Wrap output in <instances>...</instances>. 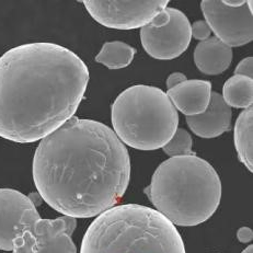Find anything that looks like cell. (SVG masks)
I'll use <instances>...</instances> for the list:
<instances>
[{
  "label": "cell",
  "instance_id": "2e32d148",
  "mask_svg": "<svg viewBox=\"0 0 253 253\" xmlns=\"http://www.w3.org/2000/svg\"><path fill=\"white\" fill-rule=\"evenodd\" d=\"M135 54L136 49L124 42H106L95 56V62L109 69H122L130 65Z\"/></svg>",
  "mask_w": 253,
  "mask_h": 253
},
{
  "label": "cell",
  "instance_id": "7402d4cb",
  "mask_svg": "<svg viewBox=\"0 0 253 253\" xmlns=\"http://www.w3.org/2000/svg\"><path fill=\"white\" fill-rule=\"evenodd\" d=\"M185 80H188V79H186V76L184 74H182V73L171 74L168 77V79H167V88H168V90H169L171 88L175 87V85L184 83Z\"/></svg>",
  "mask_w": 253,
  "mask_h": 253
},
{
  "label": "cell",
  "instance_id": "4fadbf2b",
  "mask_svg": "<svg viewBox=\"0 0 253 253\" xmlns=\"http://www.w3.org/2000/svg\"><path fill=\"white\" fill-rule=\"evenodd\" d=\"M194 63L201 73L219 75L229 68L232 62V48L212 37L197 44L194 50Z\"/></svg>",
  "mask_w": 253,
  "mask_h": 253
},
{
  "label": "cell",
  "instance_id": "ac0fdd59",
  "mask_svg": "<svg viewBox=\"0 0 253 253\" xmlns=\"http://www.w3.org/2000/svg\"><path fill=\"white\" fill-rule=\"evenodd\" d=\"M12 253H37V242L31 232L23 230L14 237L12 241Z\"/></svg>",
  "mask_w": 253,
  "mask_h": 253
},
{
  "label": "cell",
  "instance_id": "6da1fadb",
  "mask_svg": "<svg viewBox=\"0 0 253 253\" xmlns=\"http://www.w3.org/2000/svg\"><path fill=\"white\" fill-rule=\"evenodd\" d=\"M32 173L38 193L53 210L73 218H90L122 199L130 160L109 126L73 116L41 140Z\"/></svg>",
  "mask_w": 253,
  "mask_h": 253
},
{
  "label": "cell",
  "instance_id": "ba28073f",
  "mask_svg": "<svg viewBox=\"0 0 253 253\" xmlns=\"http://www.w3.org/2000/svg\"><path fill=\"white\" fill-rule=\"evenodd\" d=\"M170 21L163 27L150 24L140 29V41L144 49L153 58L169 60L179 57L191 43V23L188 17L175 8H168Z\"/></svg>",
  "mask_w": 253,
  "mask_h": 253
},
{
  "label": "cell",
  "instance_id": "603a6c76",
  "mask_svg": "<svg viewBox=\"0 0 253 253\" xmlns=\"http://www.w3.org/2000/svg\"><path fill=\"white\" fill-rule=\"evenodd\" d=\"M28 197L30 199V201L32 202V204H33L35 207L39 206V205H41L42 201H43L42 197L40 196L39 193H31Z\"/></svg>",
  "mask_w": 253,
  "mask_h": 253
},
{
  "label": "cell",
  "instance_id": "d4e9b609",
  "mask_svg": "<svg viewBox=\"0 0 253 253\" xmlns=\"http://www.w3.org/2000/svg\"><path fill=\"white\" fill-rule=\"evenodd\" d=\"M241 253H253V246L252 245H250V246H248L246 249L242 251Z\"/></svg>",
  "mask_w": 253,
  "mask_h": 253
},
{
  "label": "cell",
  "instance_id": "9a60e30c",
  "mask_svg": "<svg viewBox=\"0 0 253 253\" xmlns=\"http://www.w3.org/2000/svg\"><path fill=\"white\" fill-rule=\"evenodd\" d=\"M222 99L229 108L248 109L253 103V79L245 76H232L222 88Z\"/></svg>",
  "mask_w": 253,
  "mask_h": 253
},
{
  "label": "cell",
  "instance_id": "8992f818",
  "mask_svg": "<svg viewBox=\"0 0 253 253\" xmlns=\"http://www.w3.org/2000/svg\"><path fill=\"white\" fill-rule=\"evenodd\" d=\"M83 2L95 21L115 30L141 29L168 7L169 3L167 0H84Z\"/></svg>",
  "mask_w": 253,
  "mask_h": 253
},
{
  "label": "cell",
  "instance_id": "cb8c5ba5",
  "mask_svg": "<svg viewBox=\"0 0 253 253\" xmlns=\"http://www.w3.org/2000/svg\"><path fill=\"white\" fill-rule=\"evenodd\" d=\"M224 2L226 6H228V7H234V8H236V7H240V6H242V4H244L246 1H244V0H242V1H228V0H224Z\"/></svg>",
  "mask_w": 253,
  "mask_h": 253
},
{
  "label": "cell",
  "instance_id": "3957f363",
  "mask_svg": "<svg viewBox=\"0 0 253 253\" xmlns=\"http://www.w3.org/2000/svg\"><path fill=\"white\" fill-rule=\"evenodd\" d=\"M156 211L174 226H197L209 220L221 200V181L196 155L164 161L144 190Z\"/></svg>",
  "mask_w": 253,
  "mask_h": 253
},
{
  "label": "cell",
  "instance_id": "52a82bcc",
  "mask_svg": "<svg viewBox=\"0 0 253 253\" xmlns=\"http://www.w3.org/2000/svg\"><path fill=\"white\" fill-rule=\"evenodd\" d=\"M201 9L215 38L227 46L239 47L252 41L253 17L247 1L234 8L217 0H203Z\"/></svg>",
  "mask_w": 253,
  "mask_h": 253
},
{
  "label": "cell",
  "instance_id": "30bf717a",
  "mask_svg": "<svg viewBox=\"0 0 253 253\" xmlns=\"http://www.w3.org/2000/svg\"><path fill=\"white\" fill-rule=\"evenodd\" d=\"M32 207V202L21 192L0 189V250L12 251L14 237L24 230V212Z\"/></svg>",
  "mask_w": 253,
  "mask_h": 253
},
{
  "label": "cell",
  "instance_id": "7a4b0ae2",
  "mask_svg": "<svg viewBox=\"0 0 253 253\" xmlns=\"http://www.w3.org/2000/svg\"><path fill=\"white\" fill-rule=\"evenodd\" d=\"M89 83L84 60L62 45L38 42L0 56V137L42 140L77 111Z\"/></svg>",
  "mask_w": 253,
  "mask_h": 253
},
{
  "label": "cell",
  "instance_id": "44dd1931",
  "mask_svg": "<svg viewBox=\"0 0 253 253\" xmlns=\"http://www.w3.org/2000/svg\"><path fill=\"white\" fill-rule=\"evenodd\" d=\"M237 238L241 244H250L253 240V231L249 227H241L237 231Z\"/></svg>",
  "mask_w": 253,
  "mask_h": 253
},
{
  "label": "cell",
  "instance_id": "ffe728a7",
  "mask_svg": "<svg viewBox=\"0 0 253 253\" xmlns=\"http://www.w3.org/2000/svg\"><path fill=\"white\" fill-rule=\"evenodd\" d=\"M235 75L237 76H245L248 78L253 77V58L247 57L241 60V62L237 65L235 69Z\"/></svg>",
  "mask_w": 253,
  "mask_h": 253
},
{
  "label": "cell",
  "instance_id": "e0dca14e",
  "mask_svg": "<svg viewBox=\"0 0 253 253\" xmlns=\"http://www.w3.org/2000/svg\"><path fill=\"white\" fill-rule=\"evenodd\" d=\"M192 146H193L192 136L184 128H178L163 149L165 154L170 156L171 158L172 157L193 156L195 153L192 150Z\"/></svg>",
  "mask_w": 253,
  "mask_h": 253
},
{
  "label": "cell",
  "instance_id": "d6986e66",
  "mask_svg": "<svg viewBox=\"0 0 253 253\" xmlns=\"http://www.w3.org/2000/svg\"><path fill=\"white\" fill-rule=\"evenodd\" d=\"M211 34V30L205 20H199V21L191 24V37L199 40V41L203 42L205 40L210 39Z\"/></svg>",
  "mask_w": 253,
  "mask_h": 253
},
{
  "label": "cell",
  "instance_id": "277c9868",
  "mask_svg": "<svg viewBox=\"0 0 253 253\" xmlns=\"http://www.w3.org/2000/svg\"><path fill=\"white\" fill-rule=\"evenodd\" d=\"M80 253H185L175 226L154 209L114 206L88 227Z\"/></svg>",
  "mask_w": 253,
  "mask_h": 253
},
{
  "label": "cell",
  "instance_id": "7c38bea8",
  "mask_svg": "<svg viewBox=\"0 0 253 253\" xmlns=\"http://www.w3.org/2000/svg\"><path fill=\"white\" fill-rule=\"evenodd\" d=\"M175 110L186 116L199 115L209 108L211 84L207 80H185L167 92Z\"/></svg>",
  "mask_w": 253,
  "mask_h": 253
},
{
  "label": "cell",
  "instance_id": "8fae6325",
  "mask_svg": "<svg viewBox=\"0 0 253 253\" xmlns=\"http://www.w3.org/2000/svg\"><path fill=\"white\" fill-rule=\"evenodd\" d=\"M231 116V108L225 103L221 94L211 92L209 108L202 114L188 116L186 123L199 137L215 138L230 129Z\"/></svg>",
  "mask_w": 253,
  "mask_h": 253
},
{
  "label": "cell",
  "instance_id": "5b68a950",
  "mask_svg": "<svg viewBox=\"0 0 253 253\" xmlns=\"http://www.w3.org/2000/svg\"><path fill=\"white\" fill-rule=\"evenodd\" d=\"M111 120L119 139L138 150L163 148L179 125L178 111L167 93L145 84L133 85L119 94Z\"/></svg>",
  "mask_w": 253,
  "mask_h": 253
},
{
  "label": "cell",
  "instance_id": "484cf974",
  "mask_svg": "<svg viewBox=\"0 0 253 253\" xmlns=\"http://www.w3.org/2000/svg\"><path fill=\"white\" fill-rule=\"evenodd\" d=\"M214 253H217V252H214Z\"/></svg>",
  "mask_w": 253,
  "mask_h": 253
},
{
  "label": "cell",
  "instance_id": "9c48e42d",
  "mask_svg": "<svg viewBox=\"0 0 253 253\" xmlns=\"http://www.w3.org/2000/svg\"><path fill=\"white\" fill-rule=\"evenodd\" d=\"M25 230H29L37 242V253H77L72 236L77 227L73 217L62 216L55 219H43L37 207L23 215Z\"/></svg>",
  "mask_w": 253,
  "mask_h": 253
},
{
  "label": "cell",
  "instance_id": "5bb4252c",
  "mask_svg": "<svg viewBox=\"0 0 253 253\" xmlns=\"http://www.w3.org/2000/svg\"><path fill=\"white\" fill-rule=\"evenodd\" d=\"M253 108L242 111L235 124L234 140L238 157L250 172L253 170Z\"/></svg>",
  "mask_w": 253,
  "mask_h": 253
}]
</instances>
